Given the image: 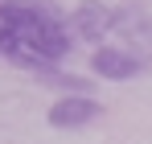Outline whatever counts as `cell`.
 <instances>
[{
	"instance_id": "obj_1",
	"label": "cell",
	"mask_w": 152,
	"mask_h": 144,
	"mask_svg": "<svg viewBox=\"0 0 152 144\" xmlns=\"http://www.w3.org/2000/svg\"><path fill=\"white\" fill-rule=\"evenodd\" d=\"M70 54V29L37 0H0V58L25 70H58Z\"/></svg>"
},
{
	"instance_id": "obj_2",
	"label": "cell",
	"mask_w": 152,
	"mask_h": 144,
	"mask_svg": "<svg viewBox=\"0 0 152 144\" xmlns=\"http://www.w3.org/2000/svg\"><path fill=\"white\" fill-rule=\"evenodd\" d=\"M111 33H119L124 49H132L136 58L152 54V17L144 12V8L119 4V8H115V29H111Z\"/></svg>"
},
{
	"instance_id": "obj_3",
	"label": "cell",
	"mask_w": 152,
	"mask_h": 144,
	"mask_svg": "<svg viewBox=\"0 0 152 144\" xmlns=\"http://www.w3.org/2000/svg\"><path fill=\"white\" fill-rule=\"evenodd\" d=\"M70 21H74V33L82 41H103L115 29V8H107L103 0H82Z\"/></svg>"
},
{
	"instance_id": "obj_4",
	"label": "cell",
	"mask_w": 152,
	"mask_h": 144,
	"mask_svg": "<svg viewBox=\"0 0 152 144\" xmlns=\"http://www.w3.org/2000/svg\"><path fill=\"white\" fill-rule=\"evenodd\" d=\"M91 70L99 74V78H115V82H124V78H136V74L144 70V58H136L132 49H111L103 46L91 54Z\"/></svg>"
},
{
	"instance_id": "obj_5",
	"label": "cell",
	"mask_w": 152,
	"mask_h": 144,
	"mask_svg": "<svg viewBox=\"0 0 152 144\" xmlns=\"http://www.w3.org/2000/svg\"><path fill=\"white\" fill-rule=\"evenodd\" d=\"M99 115H103V107L91 95H66V99H58L50 107V123L53 128H82V123L99 120Z\"/></svg>"
}]
</instances>
